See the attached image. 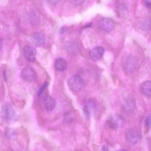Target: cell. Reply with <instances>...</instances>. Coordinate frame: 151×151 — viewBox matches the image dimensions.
I'll use <instances>...</instances> for the list:
<instances>
[{
    "instance_id": "cell-1",
    "label": "cell",
    "mask_w": 151,
    "mask_h": 151,
    "mask_svg": "<svg viewBox=\"0 0 151 151\" xmlns=\"http://www.w3.org/2000/svg\"><path fill=\"white\" fill-rule=\"evenodd\" d=\"M125 139L129 145L134 146L138 142L139 134L138 131L134 128H129L126 129L124 133Z\"/></svg>"
},
{
    "instance_id": "cell-2",
    "label": "cell",
    "mask_w": 151,
    "mask_h": 151,
    "mask_svg": "<svg viewBox=\"0 0 151 151\" xmlns=\"http://www.w3.org/2000/svg\"><path fill=\"white\" fill-rule=\"evenodd\" d=\"M115 26L114 22L112 19L108 17L101 18L98 23L99 29L104 32H108L111 31Z\"/></svg>"
},
{
    "instance_id": "cell-3",
    "label": "cell",
    "mask_w": 151,
    "mask_h": 151,
    "mask_svg": "<svg viewBox=\"0 0 151 151\" xmlns=\"http://www.w3.org/2000/svg\"><path fill=\"white\" fill-rule=\"evenodd\" d=\"M68 84L70 88L74 92L79 91L82 88L83 82L79 75H76L70 77L68 80Z\"/></svg>"
},
{
    "instance_id": "cell-4",
    "label": "cell",
    "mask_w": 151,
    "mask_h": 151,
    "mask_svg": "<svg viewBox=\"0 0 151 151\" xmlns=\"http://www.w3.org/2000/svg\"><path fill=\"white\" fill-rule=\"evenodd\" d=\"M97 105L96 101L93 99L86 100L84 102L83 111L85 116L89 117L97 111Z\"/></svg>"
},
{
    "instance_id": "cell-5",
    "label": "cell",
    "mask_w": 151,
    "mask_h": 151,
    "mask_svg": "<svg viewBox=\"0 0 151 151\" xmlns=\"http://www.w3.org/2000/svg\"><path fill=\"white\" fill-rule=\"evenodd\" d=\"M137 61L134 57L129 55L125 57L123 60V66L126 72L130 73L133 72L136 68Z\"/></svg>"
},
{
    "instance_id": "cell-6",
    "label": "cell",
    "mask_w": 151,
    "mask_h": 151,
    "mask_svg": "<svg viewBox=\"0 0 151 151\" xmlns=\"http://www.w3.org/2000/svg\"><path fill=\"white\" fill-rule=\"evenodd\" d=\"M22 78L28 82L33 81L36 77V74L33 69L29 66H26L22 70L21 72Z\"/></svg>"
},
{
    "instance_id": "cell-7",
    "label": "cell",
    "mask_w": 151,
    "mask_h": 151,
    "mask_svg": "<svg viewBox=\"0 0 151 151\" xmlns=\"http://www.w3.org/2000/svg\"><path fill=\"white\" fill-rule=\"evenodd\" d=\"M23 55L27 60L30 62H33L35 60L36 51L33 47L27 45L24 48Z\"/></svg>"
},
{
    "instance_id": "cell-8",
    "label": "cell",
    "mask_w": 151,
    "mask_h": 151,
    "mask_svg": "<svg viewBox=\"0 0 151 151\" xmlns=\"http://www.w3.org/2000/svg\"><path fill=\"white\" fill-rule=\"evenodd\" d=\"M104 49L100 46H96L91 49L89 51V56L94 61L100 60L104 53Z\"/></svg>"
},
{
    "instance_id": "cell-9",
    "label": "cell",
    "mask_w": 151,
    "mask_h": 151,
    "mask_svg": "<svg viewBox=\"0 0 151 151\" xmlns=\"http://www.w3.org/2000/svg\"><path fill=\"white\" fill-rule=\"evenodd\" d=\"M122 119L119 116H111L109 117L106 121L108 127L112 129L116 130L120 125Z\"/></svg>"
},
{
    "instance_id": "cell-10",
    "label": "cell",
    "mask_w": 151,
    "mask_h": 151,
    "mask_svg": "<svg viewBox=\"0 0 151 151\" xmlns=\"http://www.w3.org/2000/svg\"><path fill=\"white\" fill-rule=\"evenodd\" d=\"M151 83L150 81L143 82L141 85L140 91L141 93L146 97H151Z\"/></svg>"
},
{
    "instance_id": "cell-11",
    "label": "cell",
    "mask_w": 151,
    "mask_h": 151,
    "mask_svg": "<svg viewBox=\"0 0 151 151\" xmlns=\"http://www.w3.org/2000/svg\"><path fill=\"white\" fill-rule=\"evenodd\" d=\"M44 104L47 110L52 111L55 108V103L54 98L51 96H46L44 99Z\"/></svg>"
},
{
    "instance_id": "cell-12",
    "label": "cell",
    "mask_w": 151,
    "mask_h": 151,
    "mask_svg": "<svg viewBox=\"0 0 151 151\" xmlns=\"http://www.w3.org/2000/svg\"><path fill=\"white\" fill-rule=\"evenodd\" d=\"M4 118L7 120H12L14 118L15 114L14 111L9 104H6L4 109Z\"/></svg>"
},
{
    "instance_id": "cell-13",
    "label": "cell",
    "mask_w": 151,
    "mask_h": 151,
    "mask_svg": "<svg viewBox=\"0 0 151 151\" xmlns=\"http://www.w3.org/2000/svg\"><path fill=\"white\" fill-rule=\"evenodd\" d=\"M135 104L134 99L131 97L126 98L124 101V106L126 110L129 111H132L134 109Z\"/></svg>"
},
{
    "instance_id": "cell-14",
    "label": "cell",
    "mask_w": 151,
    "mask_h": 151,
    "mask_svg": "<svg viewBox=\"0 0 151 151\" xmlns=\"http://www.w3.org/2000/svg\"><path fill=\"white\" fill-rule=\"evenodd\" d=\"M67 65L66 60L62 58H57L55 61V68L58 71H62L66 69Z\"/></svg>"
},
{
    "instance_id": "cell-15",
    "label": "cell",
    "mask_w": 151,
    "mask_h": 151,
    "mask_svg": "<svg viewBox=\"0 0 151 151\" xmlns=\"http://www.w3.org/2000/svg\"><path fill=\"white\" fill-rule=\"evenodd\" d=\"M139 27L142 30L145 31H149L151 28L150 20L148 19H145L142 21L139 24Z\"/></svg>"
},
{
    "instance_id": "cell-16",
    "label": "cell",
    "mask_w": 151,
    "mask_h": 151,
    "mask_svg": "<svg viewBox=\"0 0 151 151\" xmlns=\"http://www.w3.org/2000/svg\"><path fill=\"white\" fill-rule=\"evenodd\" d=\"M32 39L36 45L42 44L44 41L43 37L38 34L35 35L33 36Z\"/></svg>"
},
{
    "instance_id": "cell-17",
    "label": "cell",
    "mask_w": 151,
    "mask_h": 151,
    "mask_svg": "<svg viewBox=\"0 0 151 151\" xmlns=\"http://www.w3.org/2000/svg\"><path fill=\"white\" fill-rule=\"evenodd\" d=\"M73 5L76 6L81 5L83 2L84 0H68Z\"/></svg>"
},
{
    "instance_id": "cell-18",
    "label": "cell",
    "mask_w": 151,
    "mask_h": 151,
    "mask_svg": "<svg viewBox=\"0 0 151 151\" xmlns=\"http://www.w3.org/2000/svg\"><path fill=\"white\" fill-rule=\"evenodd\" d=\"M48 83L47 82H46L39 89L37 94L38 96H39L43 92L46 88L48 86Z\"/></svg>"
},
{
    "instance_id": "cell-19",
    "label": "cell",
    "mask_w": 151,
    "mask_h": 151,
    "mask_svg": "<svg viewBox=\"0 0 151 151\" xmlns=\"http://www.w3.org/2000/svg\"><path fill=\"white\" fill-rule=\"evenodd\" d=\"M151 122V119L150 116H148L146 118L145 120V125L147 129L150 127Z\"/></svg>"
},
{
    "instance_id": "cell-20",
    "label": "cell",
    "mask_w": 151,
    "mask_h": 151,
    "mask_svg": "<svg viewBox=\"0 0 151 151\" xmlns=\"http://www.w3.org/2000/svg\"><path fill=\"white\" fill-rule=\"evenodd\" d=\"M151 0H144V3L146 7L149 9L151 8Z\"/></svg>"
},
{
    "instance_id": "cell-21",
    "label": "cell",
    "mask_w": 151,
    "mask_h": 151,
    "mask_svg": "<svg viewBox=\"0 0 151 151\" xmlns=\"http://www.w3.org/2000/svg\"><path fill=\"white\" fill-rule=\"evenodd\" d=\"M48 1L52 4H56L59 3L60 0H47Z\"/></svg>"
},
{
    "instance_id": "cell-22",
    "label": "cell",
    "mask_w": 151,
    "mask_h": 151,
    "mask_svg": "<svg viewBox=\"0 0 151 151\" xmlns=\"http://www.w3.org/2000/svg\"><path fill=\"white\" fill-rule=\"evenodd\" d=\"M3 76L5 80L6 79V73L5 70H4L3 73Z\"/></svg>"
},
{
    "instance_id": "cell-23",
    "label": "cell",
    "mask_w": 151,
    "mask_h": 151,
    "mask_svg": "<svg viewBox=\"0 0 151 151\" xmlns=\"http://www.w3.org/2000/svg\"><path fill=\"white\" fill-rule=\"evenodd\" d=\"M3 44V42L2 40L0 38V50L1 49Z\"/></svg>"
},
{
    "instance_id": "cell-24",
    "label": "cell",
    "mask_w": 151,
    "mask_h": 151,
    "mask_svg": "<svg viewBox=\"0 0 151 151\" xmlns=\"http://www.w3.org/2000/svg\"><path fill=\"white\" fill-rule=\"evenodd\" d=\"M102 149L103 150H107V148L104 145L102 147Z\"/></svg>"
},
{
    "instance_id": "cell-25",
    "label": "cell",
    "mask_w": 151,
    "mask_h": 151,
    "mask_svg": "<svg viewBox=\"0 0 151 151\" xmlns=\"http://www.w3.org/2000/svg\"><path fill=\"white\" fill-rule=\"evenodd\" d=\"M65 28L63 27H62L60 29L61 32L63 33L64 32Z\"/></svg>"
}]
</instances>
